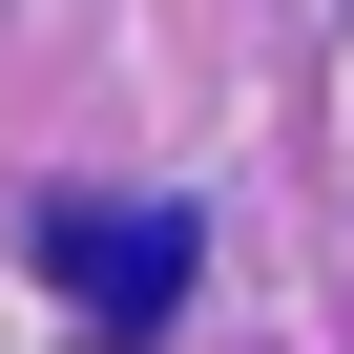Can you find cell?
Masks as SVG:
<instances>
[{"instance_id":"6da1fadb","label":"cell","mask_w":354,"mask_h":354,"mask_svg":"<svg viewBox=\"0 0 354 354\" xmlns=\"http://www.w3.org/2000/svg\"><path fill=\"white\" fill-rule=\"evenodd\" d=\"M42 292H63L84 333H167V292H188V209H125V188L42 209Z\"/></svg>"}]
</instances>
